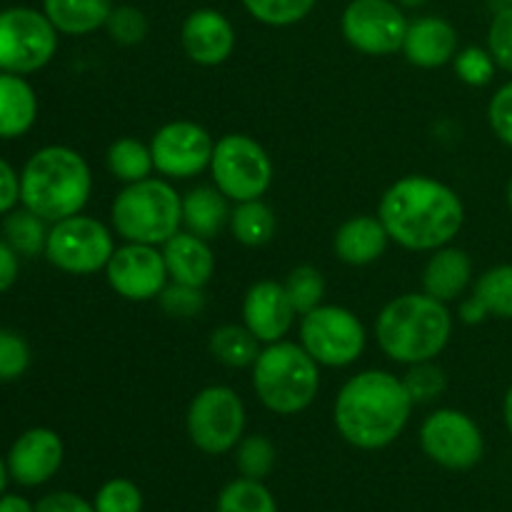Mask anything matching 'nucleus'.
<instances>
[{"mask_svg": "<svg viewBox=\"0 0 512 512\" xmlns=\"http://www.w3.org/2000/svg\"><path fill=\"white\" fill-rule=\"evenodd\" d=\"M390 240L408 250L445 248L465 223L460 195L425 175H408L385 190L378 210Z\"/></svg>", "mask_w": 512, "mask_h": 512, "instance_id": "f257e3e1", "label": "nucleus"}, {"mask_svg": "<svg viewBox=\"0 0 512 512\" xmlns=\"http://www.w3.org/2000/svg\"><path fill=\"white\" fill-rule=\"evenodd\" d=\"M413 398L403 380L385 370L353 375L335 400V425L350 445L380 450L405 430Z\"/></svg>", "mask_w": 512, "mask_h": 512, "instance_id": "f03ea898", "label": "nucleus"}, {"mask_svg": "<svg viewBox=\"0 0 512 512\" xmlns=\"http://www.w3.org/2000/svg\"><path fill=\"white\" fill-rule=\"evenodd\" d=\"M93 190V175L83 155L65 145H45L30 155L20 173V203L45 223L78 215Z\"/></svg>", "mask_w": 512, "mask_h": 512, "instance_id": "7ed1b4c3", "label": "nucleus"}, {"mask_svg": "<svg viewBox=\"0 0 512 512\" xmlns=\"http://www.w3.org/2000/svg\"><path fill=\"white\" fill-rule=\"evenodd\" d=\"M375 333L390 360L415 365L435 360L443 353L453 333V318L440 300L425 293H408L390 300L380 310Z\"/></svg>", "mask_w": 512, "mask_h": 512, "instance_id": "20e7f679", "label": "nucleus"}, {"mask_svg": "<svg viewBox=\"0 0 512 512\" xmlns=\"http://www.w3.org/2000/svg\"><path fill=\"white\" fill-rule=\"evenodd\" d=\"M253 388L260 403L278 415L303 413L320 390L318 363L303 345L270 343L253 363Z\"/></svg>", "mask_w": 512, "mask_h": 512, "instance_id": "39448f33", "label": "nucleus"}, {"mask_svg": "<svg viewBox=\"0 0 512 512\" xmlns=\"http://www.w3.org/2000/svg\"><path fill=\"white\" fill-rule=\"evenodd\" d=\"M113 225L128 243L163 245L180 233L183 198L165 180L128 183L113 203Z\"/></svg>", "mask_w": 512, "mask_h": 512, "instance_id": "423d86ee", "label": "nucleus"}, {"mask_svg": "<svg viewBox=\"0 0 512 512\" xmlns=\"http://www.w3.org/2000/svg\"><path fill=\"white\" fill-rule=\"evenodd\" d=\"M58 50V30L43 10L13 5L0 10V70L28 75L45 68Z\"/></svg>", "mask_w": 512, "mask_h": 512, "instance_id": "0eeeda50", "label": "nucleus"}, {"mask_svg": "<svg viewBox=\"0 0 512 512\" xmlns=\"http://www.w3.org/2000/svg\"><path fill=\"white\" fill-rule=\"evenodd\" d=\"M215 188L235 203L258 200L273 183V163L258 140L230 133L215 143L213 160Z\"/></svg>", "mask_w": 512, "mask_h": 512, "instance_id": "6e6552de", "label": "nucleus"}, {"mask_svg": "<svg viewBox=\"0 0 512 512\" xmlns=\"http://www.w3.org/2000/svg\"><path fill=\"white\" fill-rule=\"evenodd\" d=\"M115 243L110 230L88 215H70L48 230L45 258L70 275L98 273L113 258Z\"/></svg>", "mask_w": 512, "mask_h": 512, "instance_id": "1a4fd4ad", "label": "nucleus"}, {"mask_svg": "<svg viewBox=\"0 0 512 512\" xmlns=\"http://www.w3.org/2000/svg\"><path fill=\"white\" fill-rule=\"evenodd\" d=\"M185 425L195 448L208 455H223L243 438L245 405L233 388L210 385L193 398Z\"/></svg>", "mask_w": 512, "mask_h": 512, "instance_id": "9d476101", "label": "nucleus"}, {"mask_svg": "<svg viewBox=\"0 0 512 512\" xmlns=\"http://www.w3.org/2000/svg\"><path fill=\"white\" fill-rule=\"evenodd\" d=\"M300 345L318 365L345 368L365 350V328L350 310L338 305H318L303 315Z\"/></svg>", "mask_w": 512, "mask_h": 512, "instance_id": "9b49d317", "label": "nucleus"}, {"mask_svg": "<svg viewBox=\"0 0 512 512\" xmlns=\"http://www.w3.org/2000/svg\"><path fill=\"white\" fill-rule=\"evenodd\" d=\"M345 40L365 55H393L403 50L408 20L395 0H350L340 18Z\"/></svg>", "mask_w": 512, "mask_h": 512, "instance_id": "f8f14e48", "label": "nucleus"}, {"mask_svg": "<svg viewBox=\"0 0 512 512\" xmlns=\"http://www.w3.org/2000/svg\"><path fill=\"white\" fill-rule=\"evenodd\" d=\"M420 445L433 463L448 470H470L483 460L485 440L478 423L460 410H438L420 428Z\"/></svg>", "mask_w": 512, "mask_h": 512, "instance_id": "ddd939ff", "label": "nucleus"}, {"mask_svg": "<svg viewBox=\"0 0 512 512\" xmlns=\"http://www.w3.org/2000/svg\"><path fill=\"white\" fill-rule=\"evenodd\" d=\"M213 138L208 130L190 120H175L153 135L150 153L158 173L168 178H193L213 160Z\"/></svg>", "mask_w": 512, "mask_h": 512, "instance_id": "4468645a", "label": "nucleus"}, {"mask_svg": "<svg viewBox=\"0 0 512 512\" xmlns=\"http://www.w3.org/2000/svg\"><path fill=\"white\" fill-rule=\"evenodd\" d=\"M105 273H108L110 288L133 303L158 298L168 283L163 253H158L155 245L143 243H128L123 248H115L113 258L105 265Z\"/></svg>", "mask_w": 512, "mask_h": 512, "instance_id": "2eb2a0df", "label": "nucleus"}, {"mask_svg": "<svg viewBox=\"0 0 512 512\" xmlns=\"http://www.w3.org/2000/svg\"><path fill=\"white\" fill-rule=\"evenodd\" d=\"M63 440L50 428H30L8 453V473L15 483L35 488L53 478L63 465Z\"/></svg>", "mask_w": 512, "mask_h": 512, "instance_id": "dca6fc26", "label": "nucleus"}, {"mask_svg": "<svg viewBox=\"0 0 512 512\" xmlns=\"http://www.w3.org/2000/svg\"><path fill=\"white\" fill-rule=\"evenodd\" d=\"M295 308L288 298L285 285L275 280H263L248 290L243 303L245 328L260 340V343H278L293 328Z\"/></svg>", "mask_w": 512, "mask_h": 512, "instance_id": "f3484780", "label": "nucleus"}, {"mask_svg": "<svg viewBox=\"0 0 512 512\" xmlns=\"http://www.w3.org/2000/svg\"><path fill=\"white\" fill-rule=\"evenodd\" d=\"M185 55L198 65H220L233 55L235 28L220 10L198 8L180 28Z\"/></svg>", "mask_w": 512, "mask_h": 512, "instance_id": "a211bd4d", "label": "nucleus"}, {"mask_svg": "<svg viewBox=\"0 0 512 512\" xmlns=\"http://www.w3.org/2000/svg\"><path fill=\"white\" fill-rule=\"evenodd\" d=\"M403 53L418 68H440L458 55V30L438 15L413 20L408 23Z\"/></svg>", "mask_w": 512, "mask_h": 512, "instance_id": "6ab92c4d", "label": "nucleus"}, {"mask_svg": "<svg viewBox=\"0 0 512 512\" xmlns=\"http://www.w3.org/2000/svg\"><path fill=\"white\" fill-rule=\"evenodd\" d=\"M163 260L165 268H168V278H173V283L205 288L213 278V250H210L208 240L193 233H178L168 243H163Z\"/></svg>", "mask_w": 512, "mask_h": 512, "instance_id": "aec40b11", "label": "nucleus"}, {"mask_svg": "<svg viewBox=\"0 0 512 512\" xmlns=\"http://www.w3.org/2000/svg\"><path fill=\"white\" fill-rule=\"evenodd\" d=\"M488 315L512 320V265H498L480 275L473 295L460 305V320L468 325L483 323Z\"/></svg>", "mask_w": 512, "mask_h": 512, "instance_id": "412c9836", "label": "nucleus"}, {"mask_svg": "<svg viewBox=\"0 0 512 512\" xmlns=\"http://www.w3.org/2000/svg\"><path fill=\"white\" fill-rule=\"evenodd\" d=\"M473 278V260L465 250L438 248L423 270V290L440 303L458 300Z\"/></svg>", "mask_w": 512, "mask_h": 512, "instance_id": "4be33fe9", "label": "nucleus"}, {"mask_svg": "<svg viewBox=\"0 0 512 512\" xmlns=\"http://www.w3.org/2000/svg\"><path fill=\"white\" fill-rule=\"evenodd\" d=\"M388 230L380 223V218L358 215L343 223L335 233V255L348 265H368L375 263L388 248Z\"/></svg>", "mask_w": 512, "mask_h": 512, "instance_id": "5701e85b", "label": "nucleus"}, {"mask_svg": "<svg viewBox=\"0 0 512 512\" xmlns=\"http://www.w3.org/2000/svg\"><path fill=\"white\" fill-rule=\"evenodd\" d=\"M38 118V98L23 75L0 70V138L13 140L28 133Z\"/></svg>", "mask_w": 512, "mask_h": 512, "instance_id": "b1692460", "label": "nucleus"}, {"mask_svg": "<svg viewBox=\"0 0 512 512\" xmlns=\"http://www.w3.org/2000/svg\"><path fill=\"white\" fill-rule=\"evenodd\" d=\"M113 0H43V13L63 35H88L105 28Z\"/></svg>", "mask_w": 512, "mask_h": 512, "instance_id": "393cba45", "label": "nucleus"}, {"mask_svg": "<svg viewBox=\"0 0 512 512\" xmlns=\"http://www.w3.org/2000/svg\"><path fill=\"white\" fill-rule=\"evenodd\" d=\"M233 210L228 208V198L218 188H195L183 198V225L188 233L210 240L225 228Z\"/></svg>", "mask_w": 512, "mask_h": 512, "instance_id": "a878e982", "label": "nucleus"}, {"mask_svg": "<svg viewBox=\"0 0 512 512\" xmlns=\"http://www.w3.org/2000/svg\"><path fill=\"white\" fill-rule=\"evenodd\" d=\"M275 228H278V220L270 205H265L263 200H245L238 203V208L230 213V230H233L235 240L248 248H258L273 240Z\"/></svg>", "mask_w": 512, "mask_h": 512, "instance_id": "bb28decb", "label": "nucleus"}, {"mask_svg": "<svg viewBox=\"0 0 512 512\" xmlns=\"http://www.w3.org/2000/svg\"><path fill=\"white\" fill-rule=\"evenodd\" d=\"M3 240L18 255L35 258V255L45 253L48 228H45V220L35 215L33 210H10L3 220Z\"/></svg>", "mask_w": 512, "mask_h": 512, "instance_id": "cd10ccee", "label": "nucleus"}, {"mask_svg": "<svg viewBox=\"0 0 512 512\" xmlns=\"http://www.w3.org/2000/svg\"><path fill=\"white\" fill-rule=\"evenodd\" d=\"M258 343L245 325H223L210 335V353L228 368H248L258 360Z\"/></svg>", "mask_w": 512, "mask_h": 512, "instance_id": "c85d7f7f", "label": "nucleus"}, {"mask_svg": "<svg viewBox=\"0 0 512 512\" xmlns=\"http://www.w3.org/2000/svg\"><path fill=\"white\" fill-rule=\"evenodd\" d=\"M155 168L148 145L135 138H120L108 148V170L123 183H138Z\"/></svg>", "mask_w": 512, "mask_h": 512, "instance_id": "c756f323", "label": "nucleus"}, {"mask_svg": "<svg viewBox=\"0 0 512 512\" xmlns=\"http://www.w3.org/2000/svg\"><path fill=\"white\" fill-rule=\"evenodd\" d=\"M218 512H278V505L260 480L240 478L223 488Z\"/></svg>", "mask_w": 512, "mask_h": 512, "instance_id": "7c9ffc66", "label": "nucleus"}, {"mask_svg": "<svg viewBox=\"0 0 512 512\" xmlns=\"http://www.w3.org/2000/svg\"><path fill=\"white\" fill-rule=\"evenodd\" d=\"M318 0H243L245 10L258 23L273 25V28H288L308 18L310 10Z\"/></svg>", "mask_w": 512, "mask_h": 512, "instance_id": "2f4dec72", "label": "nucleus"}, {"mask_svg": "<svg viewBox=\"0 0 512 512\" xmlns=\"http://www.w3.org/2000/svg\"><path fill=\"white\" fill-rule=\"evenodd\" d=\"M283 285L288 290V298L293 303L295 313L305 315L323 303L325 280L320 270L313 268V265H298L295 270H290L288 280Z\"/></svg>", "mask_w": 512, "mask_h": 512, "instance_id": "473e14b6", "label": "nucleus"}, {"mask_svg": "<svg viewBox=\"0 0 512 512\" xmlns=\"http://www.w3.org/2000/svg\"><path fill=\"white\" fill-rule=\"evenodd\" d=\"M238 468L243 478L263 480L275 465V445L265 435H250L238 443Z\"/></svg>", "mask_w": 512, "mask_h": 512, "instance_id": "72a5a7b5", "label": "nucleus"}, {"mask_svg": "<svg viewBox=\"0 0 512 512\" xmlns=\"http://www.w3.org/2000/svg\"><path fill=\"white\" fill-rule=\"evenodd\" d=\"M403 385L410 393V398H413V403H430V400L443 395L448 380H445L440 365H435L433 360H425V363L410 365V370L403 378Z\"/></svg>", "mask_w": 512, "mask_h": 512, "instance_id": "f704fd0d", "label": "nucleus"}, {"mask_svg": "<svg viewBox=\"0 0 512 512\" xmlns=\"http://www.w3.org/2000/svg\"><path fill=\"white\" fill-rule=\"evenodd\" d=\"M105 30H108L113 43L138 45L143 43L145 35H148V18H145L143 10H138L135 5H118V8L110 10Z\"/></svg>", "mask_w": 512, "mask_h": 512, "instance_id": "c9c22d12", "label": "nucleus"}, {"mask_svg": "<svg viewBox=\"0 0 512 512\" xmlns=\"http://www.w3.org/2000/svg\"><path fill=\"white\" fill-rule=\"evenodd\" d=\"M93 505L95 512H143V495L135 483L115 478L98 490Z\"/></svg>", "mask_w": 512, "mask_h": 512, "instance_id": "e433bc0d", "label": "nucleus"}, {"mask_svg": "<svg viewBox=\"0 0 512 512\" xmlns=\"http://www.w3.org/2000/svg\"><path fill=\"white\" fill-rule=\"evenodd\" d=\"M455 73H458V78L463 80V83L473 85V88H483V85H488L490 80H493L495 75V60L493 55H490V50L485 48H465L460 50L458 55H455Z\"/></svg>", "mask_w": 512, "mask_h": 512, "instance_id": "4c0bfd02", "label": "nucleus"}, {"mask_svg": "<svg viewBox=\"0 0 512 512\" xmlns=\"http://www.w3.org/2000/svg\"><path fill=\"white\" fill-rule=\"evenodd\" d=\"M30 365V348L13 330H0V383L18 380Z\"/></svg>", "mask_w": 512, "mask_h": 512, "instance_id": "58836bf2", "label": "nucleus"}, {"mask_svg": "<svg viewBox=\"0 0 512 512\" xmlns=\"http://www.w3.org/2000/svg\"><path fill=\"white\" fill-rule=\"evenodd\" d=\"M203 288H190V285H165L163 293L158 295L160 308L170 318H195L205 308V295L200 293Z\"/></svg>", "mask_w": 512, "mask_h": 512, "instance_id": "ea45409f", "label": "nucleus"}, {"mask_svg": "<svg viewBox=\"0 0 512 512\" xmlns=\"http://www.w3.org/2000/svg\"><path fill=\"white\" fill-rule=\"evenodd\" d=\"M488 50L498 68L512 73V5H503L495 13L488 30Z\"/></svg>", "mask_w": 512, "mask_h": 512, "instance_id": "a19ab883", "label": "nucleus"}, {"mask_svg": "<svg viewBox=\"0 0 512 512\" xmlns=\"http://www.w3.org/2000/svg\"><path fill=\"white\" fill-rule=\"evenodd\" d=\"M488 120L498 140L512 148V80L490 98Z\"/></svg>", "mask_w": 512, "mask_h": 512, "instance_id": "79ce46f5", "label": "nucleus"}, {"mask_svg": "<svg viewBox=\"0 0 512 512\" xmlns=\"http://www.w3.org/2000/svg\"><path fill=\"white\" fill-rule=\"evenodd\" d=\"M35 512H95V505L75 493H50L35 505Z\"/></svg>", "mask_w": 512, "mask_h": 512, "instance_id": "37998d69", "label": "nucleus"}, {"mask_svg": "<svg viewBox=\"0 0 512 512\" xmlns=\"http://www.w3.org/2000/svg\"><path fill=\"white\" fill-rule=\"evenodd\" d=\"M20 200V175L15 173L8 160L0 158V215L15 210Z\"/></svg>", "mask_w": 512, "mask_h": 512, "instance_id": "c03bdc74", "label": "nucleus"}, {"mask_svg": "<svg viewBox=\"0 0 512 512\" xmlns=\"http://www.w3.org/2000/svg\"><path fill=\"white\" fill-rule=\"evenodd\" d=\"M18 273H20L18 253H15L5 240H0V293L13 288L15 280H18Z\"/></svg>", "mask_w": 512, "mask_h": 512, "instance_id": "a18cd8bd", "label": "nucleus"}, {"mask_svg": "<svg viewBox=\"0 0 512 512\" xmlns=\"http://www.w3.org/2000/svg\"><path fill=\"white\" fill-rule=\"evenodd\" d=\"M0 512H35V508L20 495H0Z\"/></svg>", "mask_w": 512, "mask_h": 512, "instance_id": "49530a36", "label": "nucleus"}, {"mask_svg": "<svg viewBox=\"0 0 512 512\" xmlns=\"http://www.w3.org/2000/svg\"><path fill=\"white\" fill-rule=\"evenodd\" d=\"M503 413H505V425H508V430H510V435H512V385H510L508 395H505Z\"/></svg>", "mask_w": 512, "mask_h": 512, "instance_id": "de8ad7c7", "label": "nucleus"}, {"mask_svg": "<svg viewBox=\"0 0 512 512\" xmlns=\"http://www.w3.org/2000/svg\"><path fill=\"white\" fill-rule=\"evenodd\" d=\"M8 463L0 458V495H5V485H8Z\"/></svg>", "mask_w": 512, "mask_h": 512, "instance_id": "09e8293b", "label": "nucleus"}, {"mask_svg": "<svg viewBox=\"0 0 512 512\" xmlns=\"http://www.w3.org/2000/svg\"><path fill=\"white\" fill-rule=\"evenodd\" d=\"M395 3H398L400 8L415 10V8H423V5H428V0H395Z\"/></svg>", "mask_w": 512, "mask_h": 512, "instance_id": "8fccbe9b", "label": "nucleus"}, {"mask_svg": "<svg viewBox=\"0 0 512 512\" xmlns=\"http://www.w3.org/2000/svg\"><path fill=\"white\" fill-rule=\"evenodd\" d=\"M508 205H510V213H512V178H510V183H508Z\"/></svg>", "mask_w": 512, "mask_h": 512, "instance_id": "3c124183", "label": "nucleus"}, {"mask_svg": "<svg viewBox=\"0 0 512 512\" xmlns=\"http://www.w3.org/2000/svg\"><path fill=\"white\" fill-rule=\"evenodd\" d=\"M503 3H505V5H512V0H503Z\"/></svg>", "mask_w": 512, "mask_h": 512, "instance_id": "603ef678", "label": "nucleus"}]
</instances>
